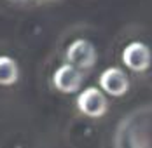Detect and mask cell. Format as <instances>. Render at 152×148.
I'll return each mask as SVG.
<instances>
[{"instance_id": "1", "label": "cell", "mask_w": 152, "mask_h": 148, "mask_svg": "<svg viewBox=\"0 0 152 148\" xmlns=\"http://www.w3.org/2000/svg\"><path fill=\"white\" fill-rule=\"evenodd\" d=\"M77 110L91 118H100L103 117L108 110V103H107L105 94L98 87H86L84 91L79 92L75 99Z\"/></svg>"}, {"instance_id": "2", "label": "cell", "mask_w": 152, "mask_h": 148, "mask_svg": "<svg viewBox=\"0 0 152 148\" xmlns=\"http://www.w3.org/2000/svg\"><path fill=\"white\" fill-rule=\"evenodd\" d=\"M65 56H66L68 65H72L79 72L93 68L94 63H96V59H98L94 45L89 40H86V38H77V40H74L72 44L66 47Z\"/></svg>"}, {"instance_id": "3", "label": "cell", "mask_w": 152, "mask_h": 148, "mask_svg": "<svg viewBox=\"0 0 152 148\" xmlns=\"http://www.w3.org/2000/svg\"><path fill=\"white\" fill-rule=\"evenodd\" d=\"M122 63L133 72H147L152 65V52L143 42H129L122 49Z\"/></svg>"}, {"instance_id": "4", "label": "cell", "mask_w": 152, "mask_h": 148, "mask_svg": "<svg viewBox=\"0 0 152 148\" xmlns=\"http://www.w3.org/2000/svg\"><path fill=\"white\" fill-rule=\"evenodd\" d=\"M98 84L100 87L105 91L107 94L114 96V98H121L128 92L129 89V80H128V75L122 72L121 68L117 66H110L103 70L100 77H98Z\"/></svg>"}, {"instance_id": "5", "label": "cell", "mask_w": 152, "mask_h": 148, "mask_svg": "<svg viewBox=\"0 0 152 148\" xmlns=\"http://www.w3.org/2000/svg\"><path fill=\"white\" fill-rule=\"evenodd\" d=\"M82 72H79L77 68H74L72 65L65 63L58 66L53 73V86L58 89L60 92L65 94H74L77 92L80 86H82Z\"/></svg>"}, {"instance_id": "6", "label": "cell", "mask_w": 152, "mask_h": 148, "mask_svg": "<svg viewBox=\"0 0 152 148\" xmlns=\"http://www.w3.org/2000/svg\"><path fill=\"white\" fill-rule=\"evenodd\" d=\"M19 78V66L11 56H0V86H14Z\"/></svg>"}, {"instance_id": "7", "label": "cell", "mask_w": 152, "mask_h": 148, "mask_svg": "<svg viewBox=\"0 0 152 148\" xmlns=\"http://www.w3.org/2000/svg\"><path fill=\"white\" fill-rule=\"evenodd\" d=\"M9 2H12V4H26L28 0H9Z\"/></svg>"}]
</instances>
